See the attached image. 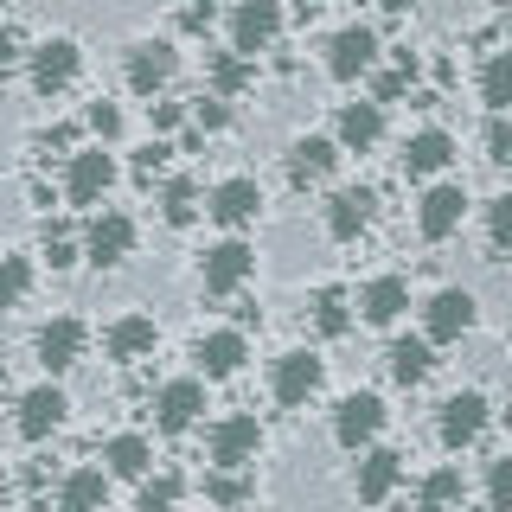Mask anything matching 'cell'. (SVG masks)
<instances>
[{
	"mask_svg": "<svg viewBox=\"0 0 512 512\" xmlns=\"http://www.w3.org/2000/svg\"><path fill=\"white\" fill-rule=\"evenodd\" d=\"M256 493V480H244V468H218L212 480H205V500L212 506H244Z\"/></svg>",
	"mask_w": 512,
	"mask_h": 512,
	"instance_id": "obj_36",
	"label": "cell"
},
{
	"mask_svg": "<svg viewBox=\"0 0 512 512\" xmlns=\"http://www.w3.org/2000/svg\"><path fill=\"white\" fill-rule=\"evenodd\" d=\"M103 500H109V474L103 468H77L58 487V506H71V512H90V506H103Z\"/></svg>",
	"mask_w": 512,
	"mask_h": 512,
	"instance_id": "obj_29",
	"label": "cell"
},
{
	"mask_svg": "<svg viewBox=\"0 0 512 512\" xmlns=\"http://www.w3.org/2000/svg\"><path fill=\"white\" fill-rule=\"evenodd\" d=\"M474 320H480V301L468 295V288H436L429 308H423V340L429 346H455V340L474 333Z\"/></svg>",
	"mask_w": 512,
	"mask_h": 512,
	"instance_id": "obj_2",
	"label": "cell"
},
{
	"mask_svg": "<svg viewBox=\"0 0 512 512\" xmlns=\"http://www.w3.org/2000/svg\"><path fill=\"white\" fill-rule=\"evenodd\" d=\"M378 7H384V13H410L416 0H378Z\"/></svg>",
	"mask_w": 512,
	"mask_h": 512,
	"instance_id": "obj_48",
	"label": "cell"
},
{
	"mask_svg": "<svg viewBox=\"0 0 512 512\" xmlns=\"http://www.w3.org/2000/svg\"><path fill=\"white\" fill-rule=\"evenodd\" d=\"M7 493H13V487H7V474H0V500H7Z\"/></svg>",
	"mask_w": 512,
	"mask_h": 512,
	"instance_id": "obj_50",
	"label": "cell"
},
{
	"mask_svg": "<svg viewBox=\"0 0 512 512\" xmlns=\"http://www.w3.org/2000/svg\"><path fill=\"white\" fill-rule=\"evenodd\" d=\"M314 327L327 333V340H340V333H352V295H346L340 282L314 288Z\"/></svg>",
	"mask_w": 512,
	"mask_h": 512,
	"instance_id": "obj_28",
	"label": "cell"
},
{
	"mask_svg": "<svg viewBox=\"0 0 512 512\" xmlns=\"http://www.w3.org/2000/svg\"><path fill=\"white\" fill-rule=\"evenodd\" d=\"M378 135H384V103H346L340 122H333V141L352 148V154L378 148Z\"/></svg>",
	"mask_w": 512,
	"mask_h": 512,
	"instance_id": "obj_25",
	"label": "cell"
},
{
	"mask_svg": "<svg viewBox=\"0 0 512 512\" xmlns=\"http://www.w3.org/2000/svg\"><path fill=\"white\" fill-rule=\"evenodd\" d=\"M384 372L410 391V384H423L429 372H436V346H429V340H391V352H384Z\"/></svg>",
	"mask_w": 512,
	"mask_h": 512,
	"instance_id": "obj_26",
	"label": "cell"
},
{
	"mask_svg": "<svg viewBox=\"0 0 512 512\" xmlns=\"http://www.w3.org/2000/svg\"><path fill=\"white\" fill-rule=\"evenodd\" d=\"M256 276V250L244 244V237H224V244L205 250V263H199V282H205V295H237Z\"/></svg>",
	"mask_w": 512,
	"mask_h": 512,
	"instance_id": "obj_5",
	"label": "cell"
},
{
	"mask_svg": "<svg viewBox=\"0 0 512 512\" xmlns=\"http://www.w3.org/2000/svg\"><path fill=\"white\" fill-rule=\"evenodd\" d=\"M180 20H186V32H212V20H218V7H212V0H192V7L180 13Z\"/></svg>",
	"mask_w": 512,
	"mask_h": 512,
	"instance_id": "obj_46",
	"label": "cell"
},
{
	"mask_svg": "<svg viewBox=\"0 0 512 512\" xmlns=\"http://www.w3.org/2000/svg\"><path fill=\"white\" fill-rule=\"evenodd\" d=\"M487 416H493V404H487L480 391H455V397L442 404V416H436L442 448H455V455H461V448H474L480 429H487Z\"/></svg>",
	"mask_w": 512,
	"mask_h": 512,
	"instance_id": "obj_13",
	"label": "cell"
},
{
	"mask_svg": "<svg viewBox=\"0 0 512 512\" xmlns=\"http://www.w3.org/2000/svg\"><path fill=\"white\" fill-rule=\"evenodd\" d=\"M308 7H320V0H308Z\"/></svg>",
	"mask_w": 512,
	"mask_h": 512,
	"instance_id": "obj_52",
	"label": "cell"
},
{
	"mask_svg": "<svg viewBox=\"0 0 512 512\" xmlns=\"http://www.w3.org/2000/svg\"><path fill=\"white\" fill-rule=\"evenodd\" d=\"M109 186H116V154H109V148L71 154V167H64V199H71V205H96Z\"/></svg>",
	"mask_w": 512,
	"mask_h": 512,
	"instance_id": "obj_19",
	"label": "cell"
},
{
	"mask_svg": "<svg viewBox=\"0 0 512 512\" xmlns=\"http://www.w3.org/2000/svg\"><path fill=\"white\" fill-rule=\"evenodd\" d=\"M212 468H250L256 455H263V423H256L250 410L224 416V423H212Z\"/></svg>",
	"mask_w": 512,
	"mask_h": 512,
	"instance_id": "obj_9",
	"label": "cell"
},
{
	"mask_svg": "<svg viewBox=\"0 0 512 512\" xmlns=\"http://www.w3.org/2000/svg\"><path fill=\"white\" fill-rule=\"evenodd\" d=\"M231 96H192V109H186V122H192V135H224V128H231Z\"/></svg>",
	"mask_w": 512,
	"mask_h": 512,
	"instance_id": "obj_34",
	"label": "cell"
},
{
	"mask_svg": "<svg viewBox=\"0 0 512 512\" xmlns=\"http://www.w3.org/2000/svg\"><path fill=\"white\" fill-rule=\"evenodd\" d=\"M506 45H512V13H506Z\"/></svg>",
	"mask_w": 512,
	"mask_h": 512,
	"instance_id": "obj_51",
	"label": "cell"
},
{
	"mask_svg": "<svg viewBox=\"0 0 512 512\" xmlns=\"http://www.w3.org/2000/svg\"><path fill=\"white\" fill-rule=\"evenodd\" d=\"M180 480H173V474H141V512H154V506H173V500H180Z\"/></svg>",
	"mask_w": 512,
	"mask_h": 512,
	"instance_id": "obj_37",
	"label": "cell"
},
{
	"mask_svg": "<svg viewBox=\"0 0 512 512\" xmlns=\"http://www.w3.org/2000/svg\"><path fill=\"white\" fill-rule=\"evenodd\" d=\"M148 116H154V128H160V135H167V128H180V122H186V103H154Z\"/></svg>",
	"mask_w": 512,
	"mask_h": 512,
	"instance_id": "obj_47",
	"label": "cell"
},
{
	"mask_svg": "<svg viewBox=\"0 0 512 512\" xmlns=\"http://www.w3.org/2000/svg\"><path fill=\"white\" fill-rule=\"evenodd\" d=\"M320 384H327V359L301 346V352H282V359H276V372H269V397H276L282 410H308L320 397Z\"/></svg>",
	"mask_w": 512,
	"mask_h": 512,
	"instance_id": "obj_1",
	"label": "cell"
},
{
	"mask_svg": "<svg viewBox=\"0 0 512 512\" xmlns=\"http://www.w3.org/2000/svg\"><path fill=\"white\" fill-rule=\"evenodd\" d=\"M416 500L423 506H455V500H468V480H461V468H436L416 487Z\"/></svg>",
	"mask_w": 512,
	"mask_h": 512,
	"instance_id": "obj_35",
	"label": "cell"
},
{
	"mask_svg": "<svg viewBox=\"0 0 512 512\" xmlns=\"http://www.w3.org/2000/svg\"><path fill=\"white\" fill-rule=\"evenodd\" d=\"M199 410H205V378H173V384H160V391H154V429H160V436L192 429V423H199Z\"/></svg>",
	"mask_w": 512,
	"mask_h": 512,
	"instance_id": "obj_17",
	"label": "cell"
},
{
	"mask_svg": "<svg viewBox=\"0 0 512 512\" xmlns=\"http://www.w3.org/2000/svg\"><path fill=\"white\" fill-rule=\"evenodd\" d=\"M397 167H404V180H436V173L455 167V135L448 128H416L404 154H397Z\"/></svg>",
	"mask_w": 512,
	"mask_h": 512,
	"instance_id": "obj_20",
	"label": "cell"
},
{
	"mask_svg": "<svg viewBox=\"0 0 512 512\" xmlns=\"http://www.w3.org/2000/svg\"><path fill=\"white\" fill-rule=\"evenodd\" d=\"M77 256H84V250H77V244H71L64 231H45V263H52V269H71Z\"/></svg>",
	"mask_w": 512,
	"mask_h": 512,
	"instance_id": "obj_44",
	"label": "cell"
},
{
	"mask_svg": "<svg viewBox=\"0 0 512 512\" xmlns=\"http://www.w3.org/2000/svg\"><path fill=\"white\" fill-rule=\"evenodd\" d=\"M32 295V256H0V314Z\"/></svg>",
	"mask_w": 512,
	"mask_h": 512,
	"instance_id": "obj_33",
	"label": "cell"
},
{
	"mask_svg": "<svg viewBox=\"0 0 512 512\" xmlns=\"http://www.w3.org/2000/svg\"><path fill=\"white\" fill-rule=\"evenodd\" d=\"M487 160H512V122H506V109H493V122H487Z\"/></svg>",
	"mask_w": 512,
	"mask_h": 512,
	"instance_id": "obj_42",
	"label": "cell"
},
{
	"mask_svg": "<svg viewBox=\"0 0 512 512\" xmlns=\"http://www.w3.org/2000/svg\"><path fill=\"white\" fill-rule=\"evenodd\" d=\"M487 500L493 506H512V448L500 461H487Z\"/></svg>",
	"mask_w": 512,
	"mask_h": 512,
	"instance_id": "obj_40",
	"label": "cell"
},
{
	"mask_svg": "<svg viewBox=\"0 0 512 512\" xmlns=\"http://www.w3.org/2000/svg\"><path fill=\"white\" fill-rule=\"evenodd\" d=\"M397 487H404V455H397V448L365 442L359 448V474H352V493H359L365 506H384Z\"/></svg>",
	"mask_w": 512,
	"mask_h": 512,
	"instance_id": "obj_10",
	"label": "cell"
},
{
	"mask_svg": "<svg viewBox=\"0 0 512 512\" xmlns=\"http://www.w3.org/2000/svg\"><path fill=\"white\" fill-rule=\"evenodd\" d=\"M372 218H378V192L372 186H340L327 199V237H333V244H352Z\"/></svg>",
	"mask_w": 512,
	"mask_h": 512,
	"instance_id": "obj_21",
	"label": "cell"
},
{
	"mask_svg": "<svg viewBox=\"0 0 512 512\" xmlns=\"http://www.w3.org/2000/svg\"><path fill=\"white\" fill-rule=\"evenodd\" d=\"M154 346H160L154 314H122V320H109V333H103V352H109L116 365H141V359H154Z\"/></svg>",
	"mask_w": 512,
	"mask_h": 512,
	"instance_id": "obj_22",
	"label": "cell"
},
{
	"mask_svg": "<svg viewBox=\"0 0 512 512\" xmlns=\"http://www.w3.org/2000/svg\"><path fill=\"white\" fill-rule=\"evenodd\" d=\"M84 346H90V327H84L77 314L45 320V327H39V340H32V352H39V365H45L52 378H58V372H71V365L84 359Z\"/></svg>",
	"mask_w": 512,
	"mask_h": 512,
	"instance_id": "obj_12",
	"label": "cell"
},
{
	"mask_svg": "<svg viewBox=\"0 0 512 512\" xmlns=\"http://www.w3.org/2000/svg\"><path fill=\"white\" fill-rule=\"evenodd\" d=\"M192 359H199V378H205V384H218V378H237V372H244V359H250V340H244V327H212V333H199Z\"/></svg>",
	"mask_w": 512,
	"mask_h": 512,
	"instance_id": "obj_15",
	"label": "cell"
},
{
	"mask_svg": "<svg viewBox=\"0 0 512 512\" xmlns=\"http://www.w3.org/2000/svg\"><path fill=\"white\" fill-rule=\"evenodd\" d=\"M333 167H340V141L333 135H301L295 148H288V180L295 186H320Z\"/></svg>",
	"mask_w": 512,
	"mask_h": 512,
	"instance_id": "obj_24",
	"label": "cell"
},
{
	"mask_svg": "<svg viewBox=\"0 0 512 512\" xmlns=\"http://www.w3.org/2000/svg\"><path fill=\"white\" fill-rule=\"evenodd\" d=\"M352 308H359L365 327H397L404 308H410V282L404 276H378V282L359 288V301H352Z\"/></svg>",
	"mask_w": 512,
	"mask_h": 512,
	"instance_id": "obj_23",
	"label": "cell"
},
{
	"mask_svg": "<svg viewBox=\"0 0 512 512\" xmlns=\"http://www.w3.org/2000/svg\"><path fill=\"white\" fill-rule=\"evenodd\" d=\"M64 416H71V397L45 378V384H32V391L20 397V416H13V423H20L26 442H45V436H58V429H64Z\"/></svg>",
	"mask_w": 512,
	"mask_h": 512,
	"instance_id": "obj_18",
	"label": "cell"
},
{
	"mask_svg": "<svg viewBox=\"0 0 512 512\" xmlns=\"http://www.w3.org/2000/svg\"><path fill=\"white\" fill-rule=\"evenodd\" d=\"M378 64V32L372 26H340L327 39V77L333 84H352V77H365Z\"/></svg>",
	"mask_w": 512,
	"mask_h": 512,
	"instance_id": "obj_14",
	"label": "cell"
},
{
	"mask_svg": "<svg viewBox=\"0 0 512 512\" xmlns=\"http://www.w3.org/2000/svg\"><path fill=\"white\" fill-rule=\"evenodd\" d=\"M103 461H109V474H122V480H141V474L154 468V442H148V436H109Z\"/></svg>",
	"mask_w": 512,
	"mask_h": 512,
	"instance_id": "obj_27",
	"label": "cell"
},
{
	"mask_svg": "<svg viewBox=\"0 0 512 512\" xmlns=\"http://www.w3.org/2000/svg\"><path fill=\"white\" fill-rule=\"evenodd\" d=\"M167 154H173V148H167V141H148V148H141V154H135V180H154V173H160V167H167Z\"/></svg>",
	"mask_w": 512,
	"mask_h": 512,
	"instance_id": "obj_45",
	"label": "cell"
},
{
	"mask_svg": "<svg viewBox=\"0 0 512 512\" xmlns=\"http://www.w3.org/2000/svg\"><path fill=\"white\" fill-rule=\"evenodd\" d=\"M199 212H205V205H199V186H192V180H167V192H160V218H167L173 231H186Z\"/></svg>",
	"mask_w": 512,
	"mask_h": 512,
	"instance_id": "obj_31",
	"label": "cell"
},
{
	"mask_svg": "<svg viewBox=\"0 0 512 512\" xmlns=\"http://www.w3.org/2000/svg\"><path fill=\"white\" fill-rule=\"evenodd\" d=\"M26 71H32V90L39 96H58L77 84V71H84V45L77 39H45L26 52Z\"/></svg>",
	"mask_w": 512,
	"mask_h": 512,
	"instance_id": "obj_3",
	"label": "cell"
},
{
	"mask_svg": "<svg viewBox=\"0 0 512 512\" xmlns=\"http://www.w3.org/2000/svg\"><path fill=\"white\" fill-rule=\"evenodd\" d=\"M20 64H26V45H20V32H7V26H0V84H7V77L20 71Z\"/></svg>",
	"mask_w": 512,
	"mask_h": 512,
	"instance_id": "obj_43",
	"label": "cell"
},
{
	"mask_svg": "<svg viewBox=\"0 0 512 512\" xmlns=\"http://www.w3.org/2000/svg\"><path fill=\"white\" fill-rule=\"evenodd\" d=\"M173 71H180V52H173L167 39H141V45H128L122 77H128V90H135V96H160V90L173 84Z\"/></svg>",
	"mask_w": 512,
	"mask_h": 512,
	"instance_id": "obj_8",
	"label": "cell"
},
{
	"mask_svg": "<svg viewBox=\"0 0 512 512\" xmlns=\"http://www.w3.org/2000/svg\"><path fill=\"white\" fill-rule=\"evenodd\" d=\"M480 103H487V109H512V45L480 64Z\"/></svg>",
	"mask_w": 512,
	"mask_h": 512,
	"instance_id": "obj_30",
	"label": "cell"
},
{
	"mask_svg": "<svg viewBox=\"0 0 512 512\" xmlns=\"http://www.w3.org/2000/svg\"><path fill=\"white\" fill-rule=\"evenodd\" d=\"M378 429H384V397L378 391H346L340 410H333V442L359 455L365 442H378Z\"/></svg>",
	"mask_w": 512,
	"mask_h": 512,
	"instance_id": "obj_6",
	"label": "cell"
},
{
	"mask_svg": "<svg viewBox=\"0 0 512 512\" xmlns=\"http://www.w3.org/2000/svg\"><path fill=\"white\" fill-rule=\"evenodd\" d=\"M256 212H263V186H256L250 173H231V180H218L212 192H205V218L224 224V231L256 224Z\"/></svg>",
	"mask_w": 512,
	"mask_h": 512,
	"instance_id": "obj_4",
	"label": "cell"
},
{
	"mask_svg": "<svg viewBox=\"0 0 512 512\" xmlns=\"http://www.w3.org/2000/svg\"><path fill=\"white\" fill-rule=\"evenodd\" d=\"M0 7H7V0H0Z\"/></svg>",
	"mask_w": 512,
	"mask_h": 512,
	"instance_id": "obj_53",
	"label": "cell"
},
{
	"mask_svg": "<svg viewBox=\"0 0 512 512\" xmlns=\"http://www.w3.org/2000/svg\"><path fill=\"white\" fill-rule=\"evenodd\" d=\"M410 90H416V71H410V64H397V71H384V77H378L372 103H397V96H410Z\"/></svg>",
	"mask_w": 512,
	"mask_h": 512,
	"instance_id": "obj_41",
	"label": "cell"
},
{
	"mask_svg": "<svg viewBox=\"0 0 512 512\" xmlns=\"http://www.w3.org/2000/svg\"><path fill=\"white\" fill-rule=\"evenodd\" d=\"M128 256H135V218H128V212L90 218V231H84V263H96V269H122Z\"/></svg>",
	"mask_w": 512,
	"mask_h": 512,
	"instance_id": "obj_11",
	"label": "cell"
},
{
	"mask_svg": "<svg viewBox=\"0 0 512 512\" xmlns=\"http://www.w3.org/2000/svg\"><path fill=\"white\" fill-rule=\"evenodd\" d=\"M487 237H493V250H512V192H500L487 205Z\"/></svg>",
	"mask_w": 512,
	"mask_h": 512,
	"instance_id": "obj_38",
	"label": "cell"
},
{
	"mask_svg": "<svg viewBox=\"0 0 512 512\" xmlns=\"http://www.w3.org/2000/svg\"><path fill=\"white\" fill-rule=\"evenodd\" d=\"M250 71H256V58L231 45V52H218V58H212V90H218V96H237V90L250 84Z\"/></svg>",
	"mask_w": 512,
	"mask_h": 512,
	"instance_id": "obj_32",
	"label": "cell"
},
{
	"mask_svg": "<svg viewBox=\"0 0 512 512\" xmlns=\"http://www.w3.org/2000/svg\"><path fill=\"white\" fill-rule=\"evenodd\" d=\"M282 39V0H237L231 13V45L237 52H269V45Z\"/></svg>",
	"mask_w": 512,
	"mask_h": 512,
	"instance_id": "obj_16",
	"label": "cell"
},
{
	"mask_svg": "<svg viewBox=\"0 0 512 512\" xmlns=\"http://www.w3.org/2000/svg\"><path fill=\"white\" fill-rule=\"evenodd\" d=\"M0 397H7V365H0Z\"/></svg>",
	"mask_w": 512,
	"mask_h": 512,
	"instance_id": "obj_49",
	"label": "cell"
},
{
	"mask_svg": "<svg viewBox=\"0 0 512 512\" xmlns=\"http://www.w3.org/2000/svg\"><path fill=\"white\" fill-rule=\"evenodd\" d=\"M461 218H468V186H461V180H436V186L423 192V205H416V231H423L429 244L455 237Z\"/></svg>",
	"mask_w": 512,
	"mask_h": 512,
	"instance_id": "obj_7",
	"label": "cell"
},
{
	"mask_svg": "<svg viewBox=\"0 0 512 512\" xmlns=\"http://www.w3.org/2000/svg\"><path fill=\"white\" fill-rule=\"evenodd\" d=\"M84 122H90V135H103V141H116V135H122V109L109 103V96H96V103L84 109Z\"/></svg>",
	"mask_w": 512,
	"mask_h": 512,
	"instance_id": "obj_39",
	"label": "cell"
}]
</instances>
